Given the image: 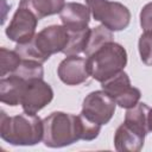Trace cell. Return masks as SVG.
Instances as JSON below:
<instances>
[{
	"mask_svg": "<svg viewBox=\"0 0 152 152\" xmlns=\"http://www.w3.org/2000/svg\"><path fill=\"white\" fill-rule=\"evenodd\" d=\"M146 134L131 127L125 121L116 128L114 134V147L119 152H139Z\"/></svg>",
	"mask_w": 152,
	"mask_h": 152,
	"instance_id": "cell-12",
	"label": "cell"
},
{
	"mask_svg": "<svg viewBox=\"0 0 152 152\" xmlns=\"http://www.w3.org/2000/svg\"><path fill=\"white\" fill-rule=\"evenodd\" d=\"M27 81L15 74L1 77L0 81V101L8 106H18L21 102L23 94Z\"/></svg>",
	"mask_w": 152,
	"mask_h": 152,
	"instance_id": "cell-13",
	"label": "cell"
},
{
	"mask_svg": "<svg viewBox=\"0 0 152 152\" xmlns=\"http://www.w3.org/2000/svg\"><path fill=\"white\" fill-rule=\"evenodd\" d=\"M116 102L103 90H95L88 94L82 103L81 114L93 122L106 125L114 115Z\"/></svg>",
	"mask_w": 152,
	"mask_h": 152,
	"instance_id": "cell-6",
	"label": "cell"
},
{
	"mask_svg": "<svg viewBox=\"0 0 152 152\" xmlns=\"http://www.w3.org/2000/svg\"><path fill=\"white\" fill-rule=\"evenodd\" d=\"M87 62L90 76L102 83L124 71L127 64V52L122 45L109 42L88 56Z\"/></svg>",
	"mask_w": 152,
	"mask_h": 152,
	"instance_id": "cell-4",
	"label": "cell"
},
{
	"mask_svg": "<svg viewBox=\"0 0 152 152\" xmlns=\"http://www.w3.org/2000/svg\"><path fill=\"white\" fill-rule=\"evenodd\" d=\"M90 30L91 28L87 27L81 31H69V42L65 49L63 50V53L66 56H71L84 52L90 34Z\"/></svg>",
	"mask_w": 152,
	"mask_h": 152,
	"instance_id": "cell-17",
	"label": "cell"
},
{
	"mask_svg": "<svg viewBox=\"0 0 152 152\" xmlns=\"http://www.w3.org/2000/svg\"><path fill=\"white\" fill-rule=\"evenodd\" d=\"M69 42V31L63 25L44 27L34 37L24 44H17L15 51L21 59H32L40 63L46 62L51 55L63 52Z\"/></svg>",
	"mask_w": 152,
	"mask_h": 152,
	"instance_id": "cell-2",
	"label": "cell"
},
{
	"mask_svg": "<svg viewBox=\"0 0 152 152\" xmlns=\"http://www.w3.org/2000/svg\"><path fill=\"white\" fill-rule=\"evenodd\" d=\"M147 127H148V132H152V108H150L147 115Z\"/></svg>",
	"mask_w": 152,
	"mask_h": 152,
	"instance_id": "cell-22",
	"label": "cell"
},
{
	"mask_svg": "<svg viewBox=\"0 0 152 152\" xmlns=\"http://www.w3.org/2000/svg\"><path fill=\"white\" fill-rule=\"evenodd\" d=\"M43 142L48 147H64L82 140V125L80 115L53 112L43 120Z\"/></svg>",
	"mask_w": 152,
	"mask_h": 152,
	"instance_id": "cell-3",
	"label": "cell"
},
{
	"mask_svg": "<svg viewBox=\"0 0 152 152\" xmlns=\"http://www.w3.org/2000/svg\"><path fill=\"white\" fill-rule=\"evenodd\" d=\"M140 58L144 64L152 65V31H145L138 42Z\"/></svg>",
	"mask_w": 152,
	"mask_h": 152,
	"instance_id": "cell-20",
	"label": "cell"
},
{
	"mask_svg": "<svg viewBox=\"0 0 152 152\" xmlns=\"http://www.w3.org/2000/svg\"><path fill=\"white\" fill-rule=\"evenodd\" d=\"M38 18L27 8L20 7L15 11L10 25L6 28L7 37L17 44L30 42L36 34Z\"/></svg>",
	"mask_w": 152,
	"mask_h": 152,
	"instance_id": "cell-9",
	"label": "cell"
},
{
	"mask_svg": "<svg viewBox=\"0 0 152 152\" xmlns=\"http://www.w3.org/2000/svg\"><path fill=\"white\" fill-rule=\"evenodd\" d=\"M20 7L30 10L38 19L61 13L65 6V0H20Z\"/></svg>",
	"mask_w": 152,
	"mask_h": 152,
	"instance_id": "cell-14",
	"label": "cell"
},
{
	"mask_svg": "<svg viewBox=\"0 0 152 152\" xmlns=\"http://www.w3.org/2000/svg\"><path fill=\"white\" fill-rule=\"evenodd\" d=\"M114 36L112 33V31L109 28H107L103 25L96 26L94 28L90 30V34L88 38V43L84 50L86 56H90L91 53H94L96 50H99L101 46H103L104 44L113 42Z\"/></svg>",
	"mask_w": 152,
	"mask_h": 152,
	"instance_id": "cell-16",
	"label": "cell"
},
{
	"mask_svg": "<svg viewBox=\"0 0 152 152\" xmlns=\"http://www.w3.org/2000/svg\"><path fill=\"white\" fill-rule=\"evenodd\" d=\"M57 74L59 80L66 86H78L90 76L87 59L77 55L64 58L57 68Z\"/></svg>",
	"mask_w": 152,
	"mask_h": 152,
	"instance_id": "cell-10",
	"label": "cell"
},
{
	"mask_svg": "<svg viewBox=\"0 0 152 152\" xmlns=\"http://www.w3.org/2000/svg\"><path fill=\"white\" fill-rule=\"evenodd\" d=\"M0 62H1V77L14 74L21 63V57L15 50H8L6 48L0 49Z\"/></svg>",
	"mask_w": 152,
	"mask_h": 152,
	"instance_id": "cell-18",
	"label": "cell"
},
{
	"mask_svg": "<svg viewBox=\"0 0 152 152\" xmlns=\"http://www.w3.org/2000/svg\"><path fill=\"white\" fill-rule=\"evenodd\" d=\"M93 18L110 31L125 30L131 21L129 10L121 2L109 0H86Z\"/></svg>",
	"mask_w": 152,
	"mask_h": 152,
	"instance_id": "cell-5",
	"label": "cell"
},
{
	"mask_svg": "<svg viewBox=\"0 0 152 152\" xmlns=\"http://www.w3.org/2000/svg\"><path fill=\"white\" fill-rule=\"evenodd\" d=\"M44 125L43 120L36 114L21 113L8 116L1 110L0 137L11 145L32 146L43 140Z\"/></svg>",
	"mask_w": 152,
	"mask_h": 152,
	"instance_id": "cell-1",
	"label": "cell"
},
{
	"mask_svg": "<svg viewBox=\"0 0 152 152\" xmlns=\"http://www.w3.org/2000/svg\"><path fill=\"white\" fill-rule=\"evenodd\" d=\"M140 25L144 31H152V2L146 4L140 11Z\"/></svg>",
	"mask_w": 152,
	"mask_h": 152,
	"instance_id": "cell-21",
	"label": "cell"
},
{
	"mask_svg": "<svg viewBox=\"0 0 152 152\" xmlns=\"http://www.w3.org/2000/svg\"><path fill=\"white\" fill-rule=\"evenodd\" d=\"M101 87L102 90L114 99L116 104H119L121 108L128 109L135 106L141 97L140 90L131 86V80L125 71H121L109 80L102 82Z\"/></svg>",
	"mask_w": 152,
	"mask_h": 152,
	"instance_id": "cell-7",
	"label": "cell"
},
{
	"mask_svg": "<svg viewBox=\"0 0 152 152\" xmlns=\"http://www.w3.org/2000/svg\"><path fill=\"white\" fill-rule=\"evenodd\" d=\"M14 74L26 81L33 78H43L44 76L43 63L32 59H21V63Z\"/></svg>",
	"mask_w": 152,
	"mask_h": 152,
	"instance_id": "cell-19",
	"label": "cell"
},
{
	"mask_svg": "<svg viewBox=\"0 0 152 152\" xmlns=\"http://www.w3.org/2000/svg\"><path fill=\"white\" fill-rule=\"evenodd\" d=\"M150 112V107L144 102H138L135 106L127 109L125 115V122L131 127L147 134V115Z\"/></svg>",
	"mask_w": 152,
	"mask_h": 152,
	"instance_id": "cell-15",
	"label": "cell"
},
{
	"mask_svg": "<svg viewBox=\"0 0 152 152\" xmlns=\"http://www.w3.org/2000/svg\"><path fill=\"white\" fill-rule=\"evenodd\" d=\"M52 99L53 90L51 86L43 78H33L27 81L20 104L24 112L36 114L48 106Z\"/></svg>",
	"mask_w": 152,
	"mask_h": 152,
	"instance_id": "cell-8",
	"label": "cell"
},
{
	"mask_svg": "<svg viewBox=\"0 0 152 152\" xmlns=\"http://www.w3.org/2000/svg\"><path fill=\"white\" fill-rule=\"evenodd\" d=\"M59 18L68 31H81L88 27L90 10L80 2H68L61 11Z\"/></svg>",
	"mask_w": 152,
	"mask_h": 152,
	"instance_id": "cell-11",
	"label": "cell"
}]
</instances>
